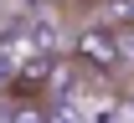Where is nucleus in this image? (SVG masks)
<instances>
[{
	"label": "nucleus",
	"instance_id": "obj_1",
	"mask_svg": "<svg viewBox=\"0 0 134 123\" xmlns=\"http://www.w3.org/2000/svg\"><path fill=\"white\" fill-rule=\"evenodd\" d=\"M72 56H77L88 72H119L124 41H119L114 31H103V26H88V31H77V41H72Z\"/></svg>",
	"mask_w": 134,
	"mask_h": 123
},
{
	"label": "nucleus",
	"instance_id": "obj_2",
	"mask_svg": "<svg viewBox=\"0 0 134 123\" xmlns=\"http://www.w3.org/2000/svg\"><path fill=\"white\" fill-rule=\"evenodd\" d=\"M10 123H52V118H47V108L36 103V98H31V103H26V98H21V103L10 108Z\"/></svg>",
	"mask_w": 134,
	"mask_h": 123
},
{
	"label": "nucleus",
	"instance_id": "obj_3",
	"mask_svg": "<svg viewBox=\"0 0 134 123\" xmlns=\"http://www.w3.org/2000/svg\"><path fill=\"white\" fill-rule=\"evenodd\" d=\"M108 123H134V103H119L114 113H108Z\"/></svg>",
	"mask_w": 134,
	"mask_h": 123
},
{
	"label": "nucleus",
	"instance_id": "obj_4",
	"mask_svg": "<svg viewBox=\"0 0 134 123\" xmlns=\"http://www.w3.org/2000/svg\"><path fill=\"white\" fill-rule=\"evenodd\" d=\"M0 67H5V46H0Z\"/></svg>",
	"mask_w": 134,
	"mask_h": 123
}]
</instances>
